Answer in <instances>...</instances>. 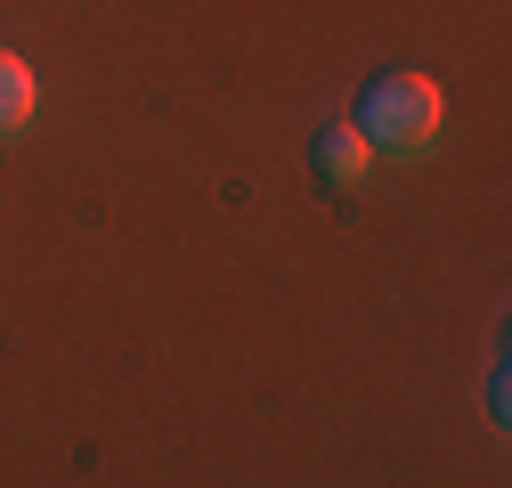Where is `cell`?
<instances>
[{
  "mask_svg": "<svg viewBox=\"0 0 512 488\" xmlns=\"http://www.w3.org/2000/svg\"><path fill=\"white\" fill-rule=\"evenodd\" d=\"M439 82L423 74H374L358 98H350V131L374 147V155H423L439 139Z\"/></svg>",
  "mask_w": 512,
  "mask_h": 488,
  "instance_id": "6da1fadb",
  "label": "cell"
},
{
  "mask_svg": "<svg viewBox=\"0 0 512 488\" xmlns=\"http://www.w3.org/2000/svg\"><path fill=\"white\" fill-rule=\"evenodd\" d=\"M309 163H317V179H326V188H358V179L374 171V147L350 131V114H334L326 131L309 139Z\"/></svg>",
  "mask_w": 512,
  "mask_h": 488,
  "instance_id": "7a4b0ae2",
  "label": "cell"
},
{
  "mask_svg": "<svg viewBox=\"0 0 512 488\" xmlns=\"http://www.w3.org/2000/svg\"><path fill=\"white\" fill-rule=\"evenodd\" d=\"M33 98H41V90H33V66L0 49V139H17L25 122H33Z\"/></svg>",
  "mask_w": 512,
  "mask_h": 488,
  "instance_id": "3957f363",
  "label": "cell"
}]
</instances>
